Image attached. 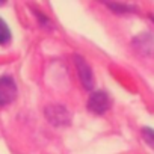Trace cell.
<instances>
[{"label":"cell","instance_id":"cell-1","mask_svg":"<svg viewBox=\"0 0 154 154\" xmlns=\"http://www.w3.org/2000/svg\"><path fill=\"white\" fill-rule=\"evenodd\" d=\"M17 97L15 82L8 75L0 77V106H8Z\"/></svg>","mask_w":154,"mask_h":154},{"label":"cell","instance_id":"cell-6","mask_svg":"<svg viewBox=\"0 0 154 154\" xmlns=\"http://www.w3.org/2000/svg\"><path fill=\"white\" fill-rule=\"evenodd\" d=\"M142 137H143V140L154 149V130H152V128H148V127L142 128Z\"/></svg>","mask_w":154,"mask_h":154},{"label":"cell","instance_id":"cell-4","mask_svg":"<svg viewBox=\"0 0 154 154\" xmlns=\"http://www.w3.org/2000/svg\"><path fill=\"white\" fill-rule=\"evenodd\" d=\"M53 113H56V115H51V113H47V118L53 122V124H66L68 122V119H69V116H68V113H66V110L63 109V107H48Z\"/></svg>","mask_w":154,"mask_h":154},{"label":"cell","instance_id":"cell-3","mask_svg":"<svg viewBox=\"0 0 154 154\" xmlns=\"http://www.w3.org/2000/svg\"><path fill=\"white\" fill-rule=\"evenodd\" d=\"M75 66L79 69V75H80V80L83 83V86L86 89H91L94 86V75H92V71L89 68V65L80 57V56H75Z\"/></svg>","mask_w":154,"mask_h":154},{"label":"cell","instance_id":"cell-5","mask_svg":"<svg viewBox=\"0 0 154 154\" xmlns=\"http://www.w3.org/2000/svg\"><path fill=\"white\" fill-rule=\"evenodd\" d=\"M11 41V32H9V27L8 24L0 18V45H5Z\"/></svg>","mask_w":154,"mask_h":154},{"label":"cell","instance_id":"cell-2","mask_svg":"<svg viewBox=\"0 0 154 154\" xmlns=\"http://www.w3.org/2000/svg\"><path fill=\"white\" fill-rule=\"evenodd\" d=\"M109 107V97L106 95V92L103 91H97L94 92L91 97H89V101H88V109L97 115H101L107 110Z\"/></svg>","mask_w":154,"mask_h":154}]
</instances>
